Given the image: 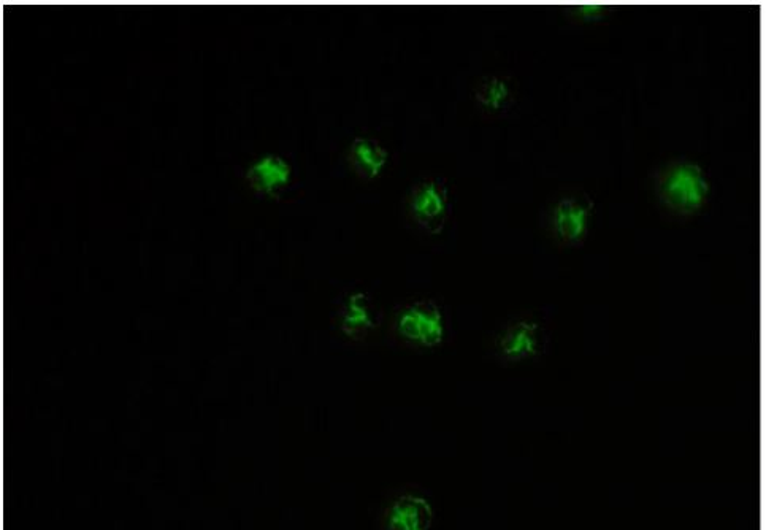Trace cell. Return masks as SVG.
Instances as JSON below:
<instances>
[{"mask_svg":"<svg viewBox=\"0 0 766 530\" xmlns=\"http://www.w3.org/2000/svg\"><path fill=\"white\" fill-rule=\"evenodd\" d=\"M709 183L695 164H678L663 177V199L681 213H690L705 204Z\"/></svg>","mask_w":766,"mask_h":530,"instance_id":"obj_1","label":"cell"},{"mask_svg":"<svg viewBox=\"0 0 766 530\" xmlns=\"http://www.w3.org/2000/svg\"><path fill=\"white\" fill-rule=\"evenodd\" d=\"M400 334L422 346H437L445 337V323L438 307L416 304L406 308L397 321Z\"/></svg>","mask_w":766,"mask_h":530,"instance_id":"obj_2","label":"cell"},{"mask_svg":"<svg viewBox=\"0 0 766 530\" xmlns=\"http://www.w3.org/2000/svg\"><path fill=\"white\" fill-rule=\"evenodd\" d=\"M292 178V167L286 159L267 154L251 164L246 172V181L259 194L275 196L289 185Z\"/></svg>","mask_w":766,"mask_h":530,"instance_id":"obj_3","label":"cell"},{"mask_svg":"<svg viewBox=\"0 0 766 530\" xmlns=\"http://www.w3.org/2000/svg\"><path fill=\"white\" fill-rule=\"evenodd\" d=\"M433 508L426 497L406 494L399 497L387 511V530H429Z\"/></svg>","mask_w":766,"mask_h":530,"instance_id":"obj_4","label":"cell"},{"mask_svg":"<svg viewBox=\"0 0 766 530\" xmlns=\"http://www.w3.org/2000/svg\"><path fill=\"white\" fill-rule=\"evenodd\" d=\"M411 208L422 226H441L448 208V197L437 183H424L414 191Z\"/></svg>","mask_w":766,"mask_h":530,"instance_id":"obj_5","label":"cell"},{"mask_svg":"<svg viewBox=\"0 0 766 530\" xmlns=\"http://www.w3.org/2000/svg\"><path fill=\"white\" fill-rule=\"evenodd\" d=\"M589 223V208L578 200L565 199L554 210L557 234L568 242L583 239Z\"/></svg>","mask_w":766,"mask_h":530,"instance_id":"obj_6","label":"cell"},{"mask_svg":"<svg viewBox=\"0 0 766 530\" xmlns=\"http://www.w3.org/2000/svg\"><path fill=\"white\" fill-rule=\"evenodd\" d=\"M540 346V327L537 323L522 321L503 335L500 348L511 359L529 358L537 354Z\"/></svg>","mask_w":766,"mask_h":530,"instance_id":"obj_7","label":"cell"},{"mask_svg":"<svg viewBox=\"0 0 766 530\" xmlns=\"http://www.w3.org/2000/svg\"><path fill=\"white\" fill-rule=\"evenodd\" d=\"M389 154L383 146L373 142V140L356 139L351 145V162L356 167L357 172L362 173L364 177L376 178L383 172L387 164Z\"/></svg>","mask_w":766,"mask_h":530,"instance_id":"obj_8","label":"cell"},{"mask_svg":"<svg viewBox=\"0 0 766 530\" xmlns=\"http://www.w3.org/2000/svg\"><path fill=\"white\" fill-rule=\"evenodd\" d=\"M343 326L348 332L367 331L373 327L372 313L364 294H354L349 299Z\"/></svg>","mask_w":766,"mask_h":530,"instance_id":"obj_9","label":"cell"},{"mask_svg":"<svg viewBox=\"0 0 766 530\" xmlns=\"http://www.w3.org/2000/svg\"><path fill=\"white\" fill-rule=\"evenodd\" d=\"M476 97L489 110H500L506 100L510 99V86L500 78H489L479 86Z\"/></svg>","mask_w":766,"mask_h":530,"instance_id":"obj_10","label":"cell"}]
</instances>
